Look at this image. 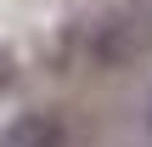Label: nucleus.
I'll return each instance as SVG.
<instances>
[{"mask_svg": "<svg viewBox=\"0 0 152 147\" xmlns=\"http://www.w3.org/2000/svg\"><path fill=\"white\" fill-rule=\"evenodd\" d=\"M141 45H147V34L135 28L130 11H107V17H96V23L85 28V62H90L96 74L130 68V62L141 57Z\"/></svg>", "mask_w": 152, "mask_h": 147, "instance_id": "1", "label": "nucleus"}, {"mask_svg": "<svg viewBox=\"0 0 152 147\" xmlns=\"http://www.w3.org/2000/svg\"><path fill=\"white\" fill-rule=\"evenodd\" d=\"M0 147H68V125L51 108H34L0 125Z\"/></svg>", "mask_w": 152, "mask_h": 147, "instance_id": "2", "label": "nucleus"}, {"mask_svg": "<svg viewBox=\"0 0 152 147\" xmlns=\"http://www.w3.org/2000/svg\"><path fill=\"white\" fill-rule=\"evenodd\" d=\"M11 79H17V74H11V51H0V91H6Z\"/></svg>", "mask_w": 152, "mask_h": 147, "instance_id": "3", "label": "nucleus"}, {"mask_svg": "<svg viewBox=\"0 0 152 147\" xmlns=\"http://www.w3.org/2000/svg\"><path fill=\"white\" fill-rule=\"evenodd\" d=\"M141 125H147V136H152V91H147V113H141Z\"/></svg>", "mask_w": 152, "mask_h": 147, "instance_id": "4", "label": "nucleus"}, {"mask_svg": "<svg viewBox=\"0 0 152 147\" xmlns=\"http://www.w3.org/2000/svg\"><path fill=\"white\" fill-rule=\"evenodd\" d=\"M147 45H152V17H147Z\"/></svg>", "mask_w": 152, "mask_h": 147, "instance_id": "5", "label": "nucleus"}]
</instances>
